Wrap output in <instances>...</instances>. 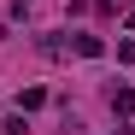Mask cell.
Wrapping results in <instances>:
<instances>
[{"mask_svg": "<svg viewBox=\"0 0 135 135\" xmlns=\"http://www.w3.org/2000/svg\"><path fill=\"white\" fill-rule=\"evenodd\" d=\"M71 53H82V59H100V53H106V41H100V35H71Z\"/></svg>", "mask_w": 135, "mask_h": 135, "instance_id": "obj_1", "label": "cell"}, {"mask_svg": "<svg viewBox=\"0 0 135 135\" xmlns=\"http://www.w3.org/2000/svg\"><path fill=\"white\" fill-rule=\"evenodd\" d=\"M112 112L129 118V112H135V88H112Z\"/></svg>", "mask_w": 135, "mask_h": 135, "instance_id": "obj_2", "label": "cell"}, {"mask_svg": "<svg viewBox=\"0 0 135 135\" xmlns=\"http://www.w3.org/2000/svg\"><path fill=\"white\" fill-rule=\"evenodd\" d=\"M41 53H47V59H65V53H71V41H65V35H41Z\"/></svg>", "mask_w": 135, "mask_h": 135, "instance_id": "obj_3", "label": "cell"}, {"mask_svg": "<svg viewBox=\"0 0 135 135\" xmlns=\"http://www.w3.org/2000/svg\"><path fill=\"white\" fill-rule=\"evenodd\" d=\"M35 106H47V88H24L18 94V112H35Z\"/></svg>", "mask_w": 135, "mask_h": 135, "instance_id": "obj_4", "label": "cell"}, {"mask_svg": "<svg viewBox=\"0 0 135 135\" xmlns=\"http://www.w3.org/2000/svg\"><path fill=\"white\" fill-rule=\"evenodd\" d=\"M118 65H135V41H118Z\"/></svg>", "mask_w": 135, "mask_h": 135, "instance_id": "obj_5", "label": "cell"}, {"mask_svg": "<svg viewBox=\"0 0 135 135\" xmlns=\"http://www.w3.org/2000/svg\"><path fill=\"white\" fill-rule=\"evenodd\" d=\"M65 135H82V123H65Z\"/></svg>", "mask_w": 135, "mask_h": 135, "instance_id": "obj_6", "label": "cell"}, {"mask_svg": "<svg viewBox=\"0 0 135 135\" xmlns=\"http://www.w3.org/2000/svg\"><path fill=\"white\" fill-rule=\"evenodd\" d=\"M129 30H135V6H129Z\"/></svg>", "mask_w": 135, "mask_h": 135, "instance_id": "obj_7", "label": "cell"}, {"mask_svg": "<svg viewBox=\"0 0 135 135\" xmlns=\"http://www.w3.org/2000/svg\"><path fill=\"white\" fill-rule=\"evenodd\" d=\"M118 135H135V129H118Z\"/></svg>", "mask_w": 135, "mask_h": 135, "instance_id": "obj_8", "label": "cell"}]
</instances>
